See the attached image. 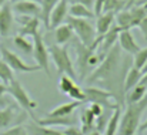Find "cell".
Wrapping results in <instances>:
<instances>
[{
    "instance_id": "cell-15",
    "label": "cell",
    "mask_w": 147,
    "mask_h": 135,
    "mask_svg": "<svg viewBox=\"0 0 147 135\" xmlns=\"http://www.w3.org/2000/svg\"><path fill=\"white\" fill-rule=\"evenodd\" d=\"M34 122L36 124H39V125H42V127H73V125H76V122H77V117H74V114L73 115H69V117H56V118H42V120H39V118H34Z\"/></svg>"
},
{
    "instance_id": "cell-4",
    "label": "cell",
    "mask_w": 147,
    "mask_h": 135,
    "mask_svg": "<svg viewBox=\"0 0 147 135\" xmlns=\"http://www.w3.org/2000/svg\"><path fill=\"white\" fill-rule=\"evenodd\" d=\"M100 41H101V36H97V37H96V40H94V43L90 45V47L82 44L79 40H76V41H74V50H76V64H77V70H79L77 77H79L82 81H84V80L87 78V76L92 73V71H90V67H89V60H90V57L96 53V50H97Z\"/></svg>"
},
{
    "instance_id": "cell-40",
    "label": "cell",
    "mask_w": 147,
    "mask_h": 135,
    "mask_svg": "<svg viewBox=\"0 0 147 135\" xmlns=\"http://www.w3.org/2000/svg\"><path fill=\"white\" fill-rule=\"evenodd\" d=\"M144 131H147V120L143 124H140V127H139V132H144Z\"/></svg>"
},
{
    "instance_id": "cell-12",
    "label": "cell",
    "mask_w": 147,
    "mask_h": 135,
    "mask_svg": "<svg viewBox=\"0 0 147 135\" xmlns=\"http://www.w3.org/2000/svg\"><path fill=\"white\" fill-rule=\"evenodd\" d=\"M13 24H14L13 9L10 3H6L4 6L0 7V36L9 37L13 31Z\"/></svg>"
},
{
    "instance_id": "cell-39",
    "label": "cell",
    "mask_w": 147,
    "mask_h": 135,
    "mask_svg": "<svg viewBox=\"0 0 147 135\" xmlns=\"http://www.w3.org/2000/svg\"><path fill=\"white\" fill-rule=\"evenodd\" d=\"M7 94V86L6 84H3V83H0V104H1V101H3V97Z\"/></svg>"
},
{
    "instance_id": "cell-23",
    "label": "cell",
    "mask_w": 147,
    "mask_h": 135,
    "mask_svg": "<svg viewBox=\"0 0 147 135\" xmlns=\"http://www.w3.org/2000/svg\"><path fill=\"white\" fill-rule=\"evenodd\" d=\"M147 94V86L144 84H137L134 88H131L130 91L126 92V104L129 102H139L144 98V95Z\"/></svg>"
},
{
    "instance_id": "cell-16",
    "label": "cell",
    "mask_w": 147,
    "mask_h": 135,
    "mask_svg": "<svg viewBox=\"0 0 147 135\" xmlns=\"http://www.w3.org/2000/svg\"><path fill=\"white\" fill-rule=\"evenodd\" d=\"M83 102L82 101H71V102H66V104H61L53 110H50L49 112L46 114L47 118H56V117H69V115H73L74 111L82 105Z\"/></svg>"
},
{
    "instance_id": "cell-43",
    "label": "cell",
    "mask_w": 147,
    "mask_h": 135,
    "mask_svg": "<svg viewBox=\"0 0 147 135\" xmlns=\"http://www.w3.org/2000/svg\"><path fill=\"white\" fill-rule=\"evenodd\" d=\"M6 3H9V0H0V7H1V6H4Z\"/></svg>"
},
{
    "instance_id": "cell-5",
    "label": "cell",
    "mask_w": 147,
    "mask_h": 135,
    "mask_svg": "<svg viewBox=\"0 0 147 135\" xmlns=\"http://www.w3.org/2000/svg\"><path fill=\"white\" fill-rule=\"evenodd\" d=\"M66 23L73 29V33L76 34L77 40L82 44L90 47L94 43V40L97 37L96 36V27L89 19H77V17L69 16L66 19Z\"/></svg>"
},
{
    "instance_id": "cell-41",
    "label": "cell",
    "mask_w": 147,
    "mask_h": 135,
    "mask_svg": "<svg viewBox=\"0 0 147 135\" xmlns=\"http://www.w3.org/2000/svg\"><path fill=\"white\" fill-rule=\"evenodd\" d=\"M140 84H144V86H147V74H144V76H143V78H142Z\"/></svg>"
},
{
    "instance_id": "cell-13",
    "label": "cell",
    "mask_w": 147,
    "mask_h": 135,
    "mask_svg": "<svg viewBox=\"0 0 147 135\" xmlns=\"http://www.w3.org/2000/svg\"><path fill=\"white\" fill-rule=\"evenodd\" d=\"M11 9L19 16H29V17H39L40 19V11H42L40 4L36 1H26V0L14 1L11 4Z\"/></svg>"
},
{
    "instance_id": "cell-37",
    "label": "cell",
    "mask_w": 147,
    "mask_h": 135,
    "mask_svg": "<svg viewBox=\"0 0 147 135\" xmlns=\"http://www.w3.org/2000/svg\"><path fill=\"white\" fill-rule=\"evenodd\" d=\"M63 134H64V135H84L83 132H82V130H80V128H77L76 125L66 128V130L63 131Z\"/></svg>"
},
{
    "instance_id": "cell-27",
    "label": "cell",
    "mask_w": 147,
    "mask_h": 135,
    "mask_svg": "<svg viewBox=\"0 0 147 135\" xmlns=\"http://www.w3.org/2000/svg\"><path fill=\"white\" fill-rule=\"evenodd\" d=\"M14 118H16V111L13 107H4L3 110H0V131L13 124Z\"/></svg>"
},
{
    "instance_id": "cell-9",
    "label": "cell",
    "mask_w": 147,
    "mask_h": 135,
    "mask_svg": "<svg viewBox=\"0 0 147 135\" xmlns=\"http://www.w3.org/2000/svg\"><path fill=\"white\" fill-rule=\"evenodd\" d=\"M33 57L37 63V65L47 74L51 76L50 73V55H49V50H47V45L45 43V39L42 36V33H37L33 39Z\"/></svg>"
},
{
    "instance_id": "cell-24",
    "label": "cell",
    "mask_w": 147,
    "mask_h": 135,
    "mask_svg": "<svg viewBox=\"0 0 147 135\" xmlns=\"http://www.w3.org/2000/svg\"><path fill=\"white\" fill-rule=\"evenodd\" d=\"M120 118H121V110H120V107H117L113 111V114L110 115L109 122H107V127H106L103 135H116L117 128H119V124H120Z\"/></svg>"
},
{
    "instance_id": "cell-21",
    "label": "cell",
    "mask_w": 147,
    "mask_h": 135,
    "mask_svg": "<svg viewBox=\"0 0 147 135\" xmlns=\"http://www.w3.org/2000/svg\"><path fill=\"white\" fill-rule=\"evenodd\" d=\"M73 29L67 24V23H63L60 24L59 27L54 29V40H56V44L59 45H64L67 44L71 37H73Z\"/></svg>"
},
{
    "instance_id": "cell-11",
    "label": "cell",
    "mask_w": 147,
    "mask_h": 135,
    "mask_svg": "<svg viewBox=\"0 0 147 135\" xmlns=\"http://www.w3.org/2000/svg\"><path fill=\"white\" fill-rule=\"evenodd\" d=\"M19 34L24 37H34L40 33V19L39 17H29V16H19Z\"/></svg>"
},
{
    "instance_id": "cell-33",
    "label": "cell",
    "mask_w": 147,
    "mask_h": 135,
    "mask_svg": "<svg viewBox=\"0 0 147 135\" xmlns=\"http://www.w3.org/2000/svg\"><path fill=\"white\" fill-rule=\"evenodd\" d=\"M71 100H74V101H82V102H84V91L82 87H79V86H76L74 84V87L70 90V92L67 94Z\"/></svg>"
},
{
    "instance_id": "cell-26",
    "label": "cell",
    "mask_w": 147,
    "mask_h": 135,
    "mask_svg": "<svg viewBox=\"0 0 147 135\" xmlns=\"http://www.w3.org/2000/svg\"><path fill=\"white\" fill-rule=\"evenodd\" d=\"M60 0H42L40 1V19L43 20V23L46 24V27H49V19L50 13L53 11V9L56 7V4Z\"/></svg>"
},
{
    "instance_id": "cell-35",
    "label": "cell",
    "mask_w": 147,
    "mask_h": 135,
    "mask_svg": "<svg viewBox=\"0 0 147 135\" xmlns=\"http://www.w3.org/2000/svg\"><path fill=\"white\" fill-rule=\"evenodd\" d=\"M87 108L93 112V115H94L96 118H98L100 115H103V112H104V108H103L100 104H97V102H90Z\"/></svg>"
},
{
    "instance_id": "cell-38",
    "label": "cell",
    "mask_w": 147,
    "mask_h": 135,
    "mask_svg": "<svg viewBox=\"0 0 147 135\" xmlns=\"http://www.w3.org/2000/svg\"><path fill=\"white\" fill-rule=\"evenodd\" d=\"M139 29L142 30V33H143V36H144V39L147 40V16L142 20V23L139 24Z\"/></svg>"
},
{
    "instance_id": "cell-44",
    "label": "cell",
    "mask_w": 147,
    "mask_h": 135,
    "mask_svg": "<svg viewBox=\"0 0 147 135\" xmlns=\"http://www.w3.org/2000/svg\"><path fill=\"white\" fill-rule=\"evenodd\" d=\"M14 1H20V0H14ZM26 1H36V3H40L42 0H26Z\"/></svg>"
},
{
    "instance_id": "cell-3",
    "label": "cell",
    "mask_w": 147,
    "mask_h": 135,
    "mask_svg": "<svg viewBox=\"0 0 147 135\" xmlns=\"http://www.w3.org/2000/svg\"><path fill=\"white\" fill-rule=\"evenodd\" d=\"M49 50V55L50 58L53 60L54 65H56V70L57 73L60 74H66L69 77H71L73 80L77 78V71L73 65V61L70 58V54H69V50L64 47V45H59V44H51L47 47Z\"/></svg>"
},
{
    "instance_id": "cell-14",
    "label": "cell",
    "mask_w": 147,
    "mask_h": 135,
    "mask_svg": "<svg viewBox=\"0 0 147 135\" xmlns=\"http://www.w3.org/2000/svg\"><path fill=\"white\" fill-rule=\"evenodd\" d=\"M117 44L120 45L121 50H124L130 55H134L136 53L140 51V45L136 41V39H134V36L131 34L130 30H121L120 31L119 39H117Z\"/></svg>"
},
{
    "instance_id": "cell-1",
    "label": "cell",
    "mask_w": 147,
    "mask_h": 135,
    "mask_svg": "<svg viewBox=\"0 0 147 135\" xmlns=\"http://www.w3.org/2000/svg\"><path fill=\"white\" fill-rule=\"evenodd\" d=\"M130 65V60L123 58L121 48L116 43L107 51L103 61L87 76L84 81L90 86L96 84L100 88L109 91L113 95L116 104L121 107L126 102L124 78Z\"/></svg>"
},
{
    "instance_id": "cell-36",
    "label": "cell",
    "mask_w": 147,
    "mask_h": 135,
    "mask_svg": "<svg viewBox=\"0 0 147 135\" xmlns=\"http://www.w3.org/2000/svg\"><path fill=\"white\" fill-rule=\"evenodd\" d=\"M103 4H104V0H94L93 11H94V16H96V17L103 13Z\"/></svg>"
},
{
    "instance_id": "cell-6",
    "label": "cell",
    "mask_w": 147,
    "mask_h": 135,
    "mask_svg": "<svg viewBox=\"0 0 147 135\" xmlns=\"http://www.w3.org/2000/svg\"><path fill=\"white\" fill-rule=\"evenodd\" d=\"M0 55H1V60L13 71H17V73H34V71H40L42 70L37 64L36 65H30V64L24 63L19 54H16L14 51L9 50L6 45L3 44L0 45Z\"/></svg>"
},
{
    "instance_id": "cell-34",
    "label": "cell",
    "mask_w": 147,
    "mask_h": 135,
    "mask_svg": "<svg viewBox=\"0 0 147 135\" xmlns=\"http://www.w3.org/2000/svg\"><path fill=\"white\" fill-rule=\"evenodd\" d=\"M0 135H30V134H29V131H27L26 127H23V125H16V127H13V128H9V130L3 131Z\"/></svg>"
},
{
    "instance_id": "cell-18",
    "label": "cell",
    "mask_w": 147,
    "mask_h": 135,
    "mask_svg": "<svg viewBox=\"0 0 147 135\" xmlns=\"http://www.w3.org/2000/svg\"><path fill=\"white\" fill-rule=\"evenodd\" d=\"M116 19L114 13H101L100 16H97L96 20V36H104L113 26Z\"/></svg>"
},
{
    "instance_id": "cell-19",
    "label": "cell",
    "mask_w": 147,
    "mask_h": 135,
    "mask_svg": "<svg viewBox=\"0 0 147 135\" xmlns=\"http://www.w3.org/2000/svg\"><path fill=\"white\" fill-rule=\"evenodd\" d=\"M143 78V73L142 70L136 68L133 64L130 65V68L126 73V78H124V92L130 91L131 88H134Z\"/></svg>"
},
{
    "instance_id": "cell-7",
    "label": "cell",
    "mask_w": 147,
    "mask_h": 135,
    "mask_svg": "<svg viewBox=\"0 0 147 135\" xmlns=\"http://www.w3.org/2000/svg\"><path fill=\"white\" fill-rule=\"evenodd\" d=\"M7 94H10L14 101L27 112H30L33 115V110L37 107V102L34 100L30 98V95L27 94V91L24 90V87L22 86V83L19 80H13L10 84H7Z\"/></svg>"
},
{
    "instance_id": "cell-30",
    "label": "cell",
    "mask_w": 147,
    "mask_h": 135,
    "mask_svg": "<svg viewBox=\"0 0 147 135\" xmlns=\"http://www.w3.org/2000/svg\"><path fill=\"white\" fill-rule=\"evenodd\" d=\"M0 80L3 84H10L13 80H14V74H13V70L0 58Z\"/></svg>"
},
{
    "instance_id": "cell-20",
    "label": "cell",
    "mask_w": 147,
    "mask_h": 135,
    "mask_svg": "<svg viewBox=\"0 0 147 135\" xmlns=\"http://www.w3.org/2000/svg\"><path fill=\"white\" fill-rule=\"evenodd\" d=\"M69 16L77 17V19H89V20H92L93 17H96L94 16V11L92 9H89L87 6H84L82 3H77V1H74V3L70 4V7H69Z\"/></svg>"
},
{
    "instance_id": "cell-42",
    "label": "cell",
    "mask_w": 147,
    "mask_h": 135,
    "mask_svg": "<svg viewBox=\"0 0 147 135\" xmlns=\"http://www.w3.org/2000/svg\"><path fill=\"white\" fill-rule=\"evenodd\" d=\"M87 135H103V134H101V132H98L97 130H93L92 132H89V134H87Z\"/></svg>"
},
{
    "instance_id": "cell-25",
    "label": "cell",
    "mask_w": 147,
    "mask_h": 135,
    "mask_svg": "<svg viewBox=\"0 0 147 135\" xmlns=\"http://www.w3.org/2000/svg\"><path fill=\"white\" fill-rule=\"evenodd\" d=\"M13 43H14L17 50H20V53H23V54H33V40L30 41L27 37L17 34V36L13 37Z\"/></svg>"
},
{
    "instance_id": "cell-31",
    "label": "cell",
    "mask_w": 147,
    "mask_h": 135,
    "mask_svg": "<svg viewBox=\"0 0 147 135\" xmlns=\"http://www.w3.org/2000/svg\"><path fill=\"white\" fill-rule=\"evenodd\" d=\"M73 87H74V80L71 77L66 76V74H61L60 76V80H59V91L61 94H66L67 95Z\"/></svg>"
},
{
    "instance_id": "cell-28",
    "label": "cell",
    "mask_w": 147,
    "mask_h": 135,
    "mask_svg": "<svg viewBox=\"0 0 147 135\" xmlns=\"http://www.w3.org/2000/svg\"><path fill=\"white\" fill-rule=\"evenodd\" d=\"M30 135H64L60 131H56L50 127H42L39 124H30L26 127Z\"/></svg>"
},
{
    "instance_id": "cell-22",
    "label": "cell",
    "mask_w": 147,
    "mask_h": 135,
    "mask_svg": "<svg viewBox=\"0 0 147 135\" xmlns=\"http://www.w3.org/2000/svg\"><path fill=\"white\" fill-rule=\"evenodd\" d=\"M80 121H82V128L80 130L84 135H87L93 130H96V117L93 115V112L89 108L83 110V112L80 115Z\"/></svg>"
},
{
    "instance_id": "cell-8",
    "label": "cell",
    "mask_w": 147,
    "mask_h": 135,
    "mask_svg": "<svg viewBox=\"0 0 147 135\" xmlns=\"http://www.w3.org/2000/svg\"><path fill=\"white\" fill-rule=\"evenodd\" d=\"M83 91H84V102L86 101L97 102L104 110H109V111H114L117 107H120V105H117L116 102L111 101L114 98L109 91L103 90L100 87H86V88H83Z\"/></svg>"
},
{
    "instance_id": "cell-2",
    "label": "cell",
    "mask_w": 147,
    "mask_h": 135,
    "mask_svg": "<svg viewBox=\"0 0 147 135\" xmlns=\"http://www.w3.org/2000/svg\"><path fill=\"white\" fill-rule=\"evenodd\" d=\"M147 110V94L139 102H129L124 114L120 118V124L116 135H136L139 132L140 120Z\"/></svg>"
},
{
    "instance_id": "cell-10",
    "label": "cell",
    "mask_w": 147,
    "mask_h": 135,
    "mask_svg": "<svg viewBox=\"0 0 147 135\" xmlns=\"http://www.w3.org/2000/svg\"><path fill=\"white\" fill-rule=\"evenodd\" d=\"M69 7H70V0H60L56 7L53 9V11L50 13L49 19V27L47 29H56L60 24H63L66 21V19L69 17Z\"/></svg>"
},
{
    "instance_id": "cell-29",
    "label": "cell",
    "mask_w": 147,
    "mask_h": 135,
    "mask_svg": "<svg viewBox=\"0 0 147 135\" xmlns=\"http://www.w3.org/2000/svg\"><path fill=\"white\" fill-rule=\"evenodd\" d=\"M126 7V0H104L103 13H119Z\"/></svg>"
},
{
    "instance_id": "cell-32",
    "label": "cell",
    "mask_w": 147,
    "mask_h": 135,
    "mask_svg": "<svg viewBox=\"0 0 147 135\" xmlns=\"http://www.w3.org/2000/svg\"><path fill=\"white\" fill-rule=\"evenodd\" d=\"M146 63H147V47L146 48H140V51L133 55V65L136 68L142 70Z\"/></svg>"
},
{
    "instance_id": "cell-17",
    "label": "cell",
    "mask_w": 147,
    "mask_h": 135,
    "mask_svg": "<svg viewBox=\"0 0 147 135\" xmlns=\"http://www.w3.org/2000/svg\"><path fill=\"white\" fill-rule=\"evenodd\" d=\"M120 31H121V29L119 26H111V29L104 36H101V41H100V44H101V55H106L107 51L117 43Z\"/></svg>"
}]
</instances>
